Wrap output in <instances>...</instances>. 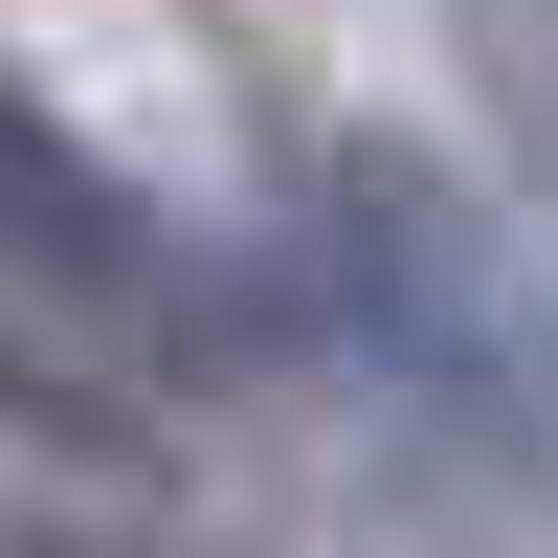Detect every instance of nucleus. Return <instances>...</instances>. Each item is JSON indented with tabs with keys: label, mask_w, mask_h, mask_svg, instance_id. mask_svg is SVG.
I'll use <instances>...</instances> for the list:
<instances>
[{
	"label": "nucleus",
	"mask_w": 558,
	"mask_h": 558,
	"mask_svg": "<svg viewBox=\"0 0 558 558\" xmlns=\"http://www.w3.org/2000/svg\"><path fill=\"white\" fill-rule=\"evenodd\" d=\"M313 291H336V336L380 357L402 402H447V425L492 447V470L558 492V380H536V291L492 268V223L447 202L402 134H336L313 157Z\"/></svg>",
	"instance_id": "f257e3e1"
},
{
	"label": "nucleus",
	"mask_w": 558,
	"mask_h": 558,
	"mask_svg": "<svg viewBox=\"0 0 558 558\" xmlns=\"http://www.w3.org/2000/svg\"><path fill=\"white\" fill-rule=\"evenodd\" d=\"M0 291H23V380H89V402H134V380H202L246 313H223V268L179 246V202L157 179H112L68 112H45L23 68H0Z\"/></svg>",
	"instance_id": "f03ea898"
},
{
	"label": "nucleus",
	"mask_w": 558,
	"mask_h": 558,
	"mask_svg": "<svg viewBox=\"0 0 558 558\" xmlns=\"http://www.w3.org/2000/svg\"><path fill=\"white\" fill-rule=\"evenodd\" d=\"M470 23V89L514 112V157H536V223H558V0H447Z\"/></svg>",
	"instance_id": "7ed1b4c3"
},
{
	"label": "nucleus",
	"mask_w": 558,
	"mask_h": 558,
	"mask_svg": "<svg viewBox=\"0 0 558 558\" xmlns=\"http://www.w3.org/2000/svg\"><path fill=\"white\" fill-rule=\"evenodd\" d=\"M0 558H23V536H0Z\"/></svg>",
	"instance_id": "20e7f679"
}]
</instances>
